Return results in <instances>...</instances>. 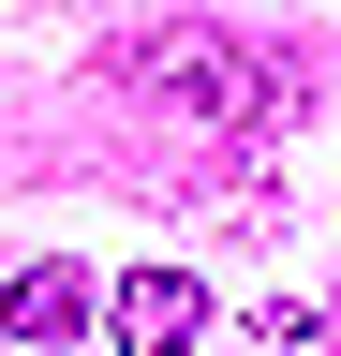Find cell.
<instances>
[{
	"instance_id": "obj_1",
	"label": "cell",
	"mask_w": 341,
	"mask_h": 356,
	"mask_svg": "<svg viewBox=\"0 0 341 356\" xmlns=\"http://www.w3.org/2000/svg\"><path fill=\"white\" fill-rule=\"evenodd\" d=\"M149 89L193 104V119H267V60L223 44V30H163V44H149Z\"/></svg>"
},
{
	"instance_id": "obj_2",
	"label": "cell",
	"mask_w": 341,
	"mask_h": 356,
	"mask_svg": "<svg viewBox=\"0 0 341 356\" xmlns=\"http://www.w3.org/2000/svg\"><path fill=\"white\" fill-rule=\"evenodd\" d=\"M90 327H104L119 356H178V341L208 327V282H193V267H134V282H90Z\"/></svg>"
},
{
	"instance_id": "obj_3",
	"label": "cell",
	"mask_w": 341,
	"mask_h": 356,
	"mask_svg": "<svg viewBox=\"0 0 341 356\" xmlns=\"http://www.w3.org/2000/svg\"><path fill=\"white\" fill-rule=\"evenodd\" d=\"M0 327H15V341H74V327H90V267H15V282H0Z\"/></svg>"
}]
</instances>
